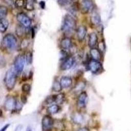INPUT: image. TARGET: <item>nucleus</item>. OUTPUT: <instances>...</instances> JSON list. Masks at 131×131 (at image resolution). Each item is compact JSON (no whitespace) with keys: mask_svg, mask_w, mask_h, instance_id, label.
Listing matches in <instances>:
<instances>
[{"mask_svg":"<svg viewBox=\"0 0 131 131\" xmlns=\"http://www.w3.org/2000/svg\"><path fill=\"white\" fill-rule=\"evenodd\" d=\"M17 45V40L12 34H7L3 37L2 41V46L5 50L13 51Z\"/></svg>","mask_w":131,"mask_h":131,"instance_id":"1","label":"nucleus"},{"mask_svg":"<svg viewBox=\"0 0 131 131\" xmlns=\"http://www.w3.org/2000/svg\"><path fill=\"white\" fill-rule=\"evenodd\" d=\"M16 74L14 68H11L7 72L5 75L4 83L6 88L9 91H11L14 89L16 82Z\"/></svg>","mask_w":131,"mask_h":131,"instance_id":"2","label":"nucleus"},{"mask_svg":"<svg viewBox=\"0 0 131 131\" xmlns=\"http://www.w3.org/2000/svg\"><path fill=\"white\" fill-rule=\"evenodd\" d=\"M76 22L72 15H66L63 20L62 25V30L64 33L72 32L75 28Z\"/></svg>","mask_w":131,"mask_h":131,"instance_id":"3","label":"nucleus"},{"mask_svg":"<svg viewBox=\"0 0 131 131\" xmlns=\"http://www.w3.org/2000/svg\"><path fill=\"white\" fill-rule=\"evenodd\" d=\"M26 60L24 54H18L14 61V69L17 74H20L24 70Z\"/></svg>","mask_w":131,"mask_h":131,"instance_id":"4","label":"nucleus"},{"mask_svg":"<svg viewBox=\"0 0 131 131\" xmlns=\"http://www.w3.org/2000/svg\"><path fill=\"white\" fill-rule=\"evenodd\" d=\"M88 68L90 71L94 74H98V73H100L102 70H103L102 64H101V62H100L99 61H96V60H90L89 62Z\"/></svg>","mask_w":131,"mask_h":131,"instance_id":"5","label":"nucleus"},{"mask_svg":"<svg viewBox=\"0 0 131 131\" xmlns=\"http://www.w3.org/2000/svg\"><path fill=\"white\" fill-rule=\"evenodd\" d=\"M42 128L44 131H49L52 129L54 125V119L52 117L47 115L42 119Z\"/></svg>","mask_w":131,"mask_h":131,"instance_id":"6","label":"nucleus"},{"mask_svg":"<svg viewBox=\"0 0 131 131\" xmlns=\"http://www.w3.org/2000/svg\"><path fill=\"white\" fill-rule=\"evenodd\" d=\"M17 20L19 22L20 24L24 27L28 28L31 26V20L30 18L27 15L24 13H20L16 16Z\"/></svg>","mask_w":131,"mask_h":131,"instance_id":"7","label":"nucleus"},{"mask_svg":"<svg viewBox=\"0 0 131 131\" xmlns=\"http://www.w3.org/2000/svg\"><path fill=\"white\" fill-rule=\"evenodd\" d=\"M80 7L83 13H88L92 12L94 9V4L92 0H82L81 2Z\"/></svg>","mask_w":131,"mask_h":131,"instance_id":"8","label":"nucleus"},{"mask_svg":"<svg viewBox=\"0 0 131 131\" xmlns=\"http://www.w3.org/2000/svg\"><path fill=\"white\" fill-rule=\"evenodd\" d=\"M16 98L13 96H9L5 101L4 107L7 111L15 110L16 106Z\"/></svg>","mask_w":131,"mask_h":131,"instance_id":"9","label":"nucleus"},{"mask_svg":"<svg viewBox=\"0 0 131 131\" xmlns=\"http://www.w3.org/2000/svg\"><path fill=\"white\" fill-rule=\"evenodd\" d=\"M75 62V59L73 57H68L67 58L63 60L60 66V69L62 70H68L72 68Z\"/></svg>","mask_w":131,"mask_h":131,"instance_id":"10","label":"nucleus"},{"mask_svg":"<svg viewBox=\"0 0 131 131\" xmlns=\"http://www.w3.org/2000/svg\"><path fill=\"white\" fill-rule=\"evenodd\" d=\"M88 101V96L86 92H81L79 95L77 101V105L79 108H84Z\"/></svg>","mask_w":131,"mask_h":131,"instance_id":"11","label":"nucleus"},{"mask_svg":"<svg viewBox=\"0 0 131 131\" xmlns=\"http://www.w3.org/2000/svg\"><path fill=\"white\" fill-rule=\"evenodd\" d=\"M60 47L64 50V51H67L68 49H70L72 47V41L68 37H64L60 41Z\"/></svg>","mask_w":131,"mask_h":131,"instance_id":"12","label":"nucleus"},{"mask_svg":"<svg viewBox=\"0 0 131 131\" xmlns=\"http://www.w3.org/2000/svg\"><path fill=\"white\" fill-rule=\"evenodd\" d=\"M90 54L91 58L94 60L100 62L102 59V52L99 51V49L96 48H92L90 51Z\"/></svg>","mask_w":131,"mask_h":131,"instance_id":"13","label":"nucleus"},{"mask_svg":"<svg viewBox=\"0 0 131 131\" xmlns=\"http://www.w3.org/2000/svg\"><path fill=\"white\" fill-rule=\"evenodd\" d=\"M86 34V28L85 26H80L78 27V30H77V37L79 41H83L85 39V36Z\"/></svg>","mask_w":131,"mask_h":131,"instance_id":"14","label":"nucleus"},{"mask_svg":"<svg viewBox=\"0 0 131 131\" xmlns=\"http://www.w3.org/2000/svg\"><path fill=\"white\" fill-rule=\"evenodd\" d=\"M60 84L62 85V88H68L70 86H72L73 81L70 77L68 76H63L62 78L60 79Z\"/></svg>","mask_w":131,"mask_h":131,"instance_id":"15","label":"nucleus"},{"mask_svg":"<svg viewBox=\"0 0 131 131\" xmlns=\"http://www.w3.org/2000/svg\"><path fill=\"white\" fill-rule=\"evenodd\" d=\"M91 22L93 25L100 26L101 23V18L99 14L96 11H92L91 16Z\"/></svg>","mask_w":131,"mask_h":131,"instance_id":"16","label":"nucleus"},{"mask_svg":"<svg viewBox=\"0 0 131 131\" xmlns=\"http://www.w3.org/2000/svg\"><path fill=\"white\" fill-rule=\"evenodd\" d=\"M98 44V36L95 33H91L89 38V46L92 48H95Z\"/></svg>","mask_w":131,"mask_h":131,"instance_id":"17","label":"nucleus"},{"mask_svg":"<svg viewBox=\"0 0 131 131\" xmlns=\"http://www.w3.org/2000/svg\"><path fill=\"white\" fill-rule=\"evenodd\" d=\"M9 21L7 19L0 20V33H4L9 27Z\"/></svg>","mask_w":131,"mask_h":131,"instance_id":"18","label":"nucleus"},{"mask_svg":"<svg viewBox=\"0 0 131 131\" xmlns=\"http://www.w3.org/2000/svg\"><path fill=\"white\" fill-rule=\"evenodd\" d=\"M72 119L73 122L76 124H81L84 121V117L81 113H75L73 115Z\"/></svg>","mask_w":131,"mask_h":131,"instance_id":"19","label":"nucleus"},{"mask_svg":"<svg viewBox=\"0 0 131 131\" xmlns=\"http://www.w3.org/2000/svg\"><path fill=\"white\" fill-rule=\"evenodd\" d=\"M26 28L24 27L23 26L20 25L16 27V34L19 37H22L24 35H25L26 32Z\"/></svg>","mask_w":131,"mask_h":131,"instance_id":"20","label":"nucleus"},{"mask_svg":"<svg viewBox=\"0 0 131 131\" xmlns=\"http://www.w3.org/2000/svg\"><path fill=\"white\" fill-rule=\"evenodd\" d=\"M62 85L60 84V81L55 79L54 81L53 82V84H52V91H54V92H59L62 91Z\"/></svg>","mask_w":131,"mask_h":131,"instance_id":"21","label":"nucleus"},{"mask_svg":"<svg viewBox=\"0 0 131 131\" xmlns=\"http://www.w3.org/2000/svg\"><path fill=\"white\" fill-rule=\"evenodd\" d=\"M86 86V83H85L84 81H79V83L76 84V85L75 86V87L73 88L74 90V92H81L84 89V88Z\"/></svg>","mask_w":131,"mask_h":131,"instance_id":"22","label":"nucleus"},{"mask_svg":"<svg viewBox=\"0 0 131 131\" xmlns=\"http://www.w3.org/2000/svg\"><path fill=\"white\" fill-rule=\"evenodd\" d=\"M60 110V107L57 104H52L49 106L47 109V112L50 114H54L58 113Z\"/></svg>","mask_w":131,"mask_h":131,"instance_id":"23","label":"nucleus"},{"mask_svg":"<svg viewBox=\"0 0 131 131\" xmlns=\"http://www.w3.org/2000/svg\"><path fill=\"white\" fill-rule=\"evenodd\" d=\"M65 95L63 93H59L58 94L55 95V103L57 104H62L64 101Z\"/></svg>","mask_w":131,"mask_h":131,"instance_id":"24","label":"nucleus"},{"mask_svg":"<svg viewBox=\"0 0 131 131\" xmlns=\"http://www.w3.org/2000/svg\"><path fill=\"white\" fill-rule=\"evenodd\" d=\"M7 15V9L5 7H0V20L4 19Z\"/></svg>","mask_w":131,"mask_h":131,"instance_id":"25","label":"nucleus"},{"mask_svg":"<svg viewBox=\"0 0 131 131\" xmlns=\"http://www.w3.org/2000/svg\"><path fill=\"white\" fill-rule=\"evenodd\" d=\"M25 60H26V63L28 64H31L33 60L32 52H30V51L27 52L25 55Z\"/></svg>","mask_w":131,"mask_h":131,"instance_id":"26","label":"nucleus"},{"mask_svg":"<svg viewBox=\"0 0 131 131\" xmlns=\"http://www.w3.org/2000/svg\"><path fill=\"white\" fill-rule=\"evenodd\" d=\"M30 90H31V86H30V84L25 83L22 86V91L26 94L30 93Z\"/></svg>","mask_w":131,"mask_h":131,"instance_id":"27","label":"nucleus"},{"mask_svg":"<svg viewBox=\"0 0 131 131\" xmlns=\"http://www.w3.org/2000/svg\"><path fill=\"white\" fill-rule=\"evenodd\" d=\"M25 7L27 10H31L34 9V0H27Z\"/></svg>","mask_w":131,"mask_h":131,"instance_id":"28","label":"nucleus"},{"mask_svg":"<svg viewBox=\"0 0 131 131\" xmlns=\"http://www.w3.org/2000/svg\"><path fill=\"white\" fill-rule=\"evenodd\" d=\"M26 3L24 0H16L15 2V7L18 8H22L25 7Z\"/></svg>","mask_w":131,"mask_h":131,"instance_id":"29","label":"nucleus"},{"mask_svg":"<svg viewBox=\"0 0 131 131\" xmlns=\"http://www.w3.org/2000/svg\"><path fill=\"white\" fill-rule=\"evenodd\" d=\"M98 47H99V51L101 52H104L106 50V45H105V43L104 41H101L99 45H98Z\"/></svg>","mask_w":131,"mask_h":131,"instance_id":"30","label":"nucleus"},{"mask_svg":"<svg viewBox=\"0 0 131 131\" xmlns=\"http://www.w3.org/2000/svg\"><path fill=\"white\" fill-rule=\"evenodd\" d=\"M3 2L10 7H13L15 6V2H14L13 0H3Z\"/></svg>","mask_w":131,"mask_h":131,"instance_id":"31","label":"nucleus"},{"mask_svg":"<svg viewBox=\"0 0 131 131\" xmlns=\"http://www.w3.org/2000/svg\"><path fill=\"white\" fill-rule=\"evenodd\" d=\"M28 46V41L27 39H24V40L22 41V43H21V48H22V49H26Z\"/></svg>","mask_w":131,"mask_h":131,"instance_id":"32","label":"nucleus"},{"mask_svg":"<svg viewBox=\"0 0 131 131\" xmlns=\"http://www.w3.org/2000/svg\"><path fill=\"white\" fill-rule=\"evenodd\" d=\"M21 102L23 104H25L26 102H27V98L26 96L24 95V94H23V95L21 96Z\"/></svg>","mask_w":131,"mask_h":131,"instance_id":"33","label":"nucleus"},{"mask_svg":"<svg viewBox=\"0 0 131 131\" xmlns=\"http://www.w3.org/2000/svg\"><path fill=\"white\" fill-rule=\"evenodd\" d=\"M9 126H10V124H7V125H5L4 127H3L2 129L0 130V131H6L7 129L9 128Z\"/></svg>","mask_w":131,"mask_h":131,"instance_id":"34","label":"nucleus"},{"mask_svg":"<svg viewBox=\"0 0 131 131\" xmlns=\"http://www.w3.org/2000/svg\"><path fill=\"white\" fill-rule=\"evenodd\" d=\"M78 131H89V130L87 128H85V127H84V128H80V129H79Z\"/></svg>","mask_w":131,"mask_h":131,"instance_id":"35","label":"nucleus"},{"mask_svg":"<svg viewBox=\"0 0 131 131\" xmlns=\"http://www.w3.org/2000/svg\"><path fill=\"white\" fill-rule=\"evenodd\" d=\"M26 131H32V130H31V128H30V127H27V129H26Z\"/></svg>","mask_w":131,"mask_h":131,"instance_id":"36","label":"nucleus"},{"mask_svg":"<svg viewBox=\"0 0 131 131\" xmlns=\"http://www.w3.org/2000/svg\"><path fill=\"white\" fill-rule=\"evenodd\" d=\"M2 115H3V113H2V110H0V119L2 118Z\"/></svg>","mask_w":131,"mask_h":131,"instance_id":"37","label":"nucleus"},{"mask_svg":"<svg viewBox=\"0 0 131 131\" xmlns=\"http://www.w3.org/2000/svg\"><path fill=\"white\" fill-rule=\"evenodd\" d=\"M70 1H74V0H70Z\"/></svg>","mask_w":131,"mask_h":131,"instance_id":"38","label":"nucleus"}]
</instances>
